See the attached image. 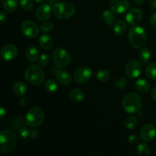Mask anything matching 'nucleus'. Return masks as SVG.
<instances>
[{"instance_id":"f257e3e1","label":"nucleus","mask_w":156,"mask_h":156,"mask_svg":"<svg viewBox=\"0 0 156 156\" xmlns=\"http://www.w3.org/2000/svg\"><path fill=\"white\" fill-rule=\"evenodd\" d=\"M18 138L15 132L12 129H5L0 133V150L2 153H10L15 149Z\"/></svg>"},{"instance_id":"37998d69","label":"nucleus","mask_w":156,"mask_h":156,"mask_svg":"<svg viewBox=\"0 0 156 156\" xmlns=\"http://www.w3.org/2000/svg\"><path fill=\"white\" fill-rule=\"evenodd\" d=\"M152 94V99L156 101V86L154 87V88L152 89V94Z\"/></svg>"},{"instance_id":"ea45409f","label":"nucleus","mask_w":156,"mask_h":156,"mask_svg":"<svg viewBox=\"0 0 156 156\" xmlns=\"http://www.w3.org/2000/svg\"><path fill=\"white\" fill-rule=\"evenodd\" d=\"M38 136H39V134H38L37 131L35 130V129H32V130H30V138L37 139Z\"/></svg>"},{"instance_id":"412c9836","label":"nucleus","mask_w":156,"mask_h":156,"mask_svg":"<svg viewBox=\"0 0 156 156\" xmlns=\"http://www.w3.org/2000/svg\"><path fill=\"white\" fill-rule=\"evenodd\" d=\"M69 98L75 102H81L85 99V94L79 88H73L69 91Z\"/></svg>"},{"instance_id":"f8f14e48","label":"nucleus","mask_w":156,"mask_h":156,"mask_svg":"<svg viewBox=\"0 0 156 156\" xmlns=\"http://www.w3.org/2000/svg\"><path fill=\"white\" fill-rule=\"evenodd\" d=\"M18 53L17 47L14 44H6L1 50V57L5 61H11L15 59Z\"/></svg>"},{"instance_id":"423d86ee","label":"nucleus","mask_w":156,"mask_h":156,"mask_svg":"<svg viewBox=\"0 0 156 156\" xmlns=\"http://www.w3.org/2000/svg\"><path fill=\"white\" fill-rule=\"evenodd\" d=\"M44 120V113L39 107H33L26 114L24 122L26 125L32 128H37L41 126Z\"/></svg>"},{"instance_id":"c85d7f7f","label":"nucleus","mask_w":156,"mask_h":156,"mask_svg":"<svg viewBox=\"0 0 156 156\" xmlns=\"http://www.w3.org/2000/svg\"><path fill=\"white\" fill-rule=\"evenodd\" d=\"M138 119L135 116H129L124 120V126L127 129H132L137 126Z\"/></svg>"},{"instance_id":"7ed1b4c3","label":"nucleus","mask_w":156,"mask_h":156,"mask_svg":"<svg viewBox=\"0 0 156 156\" xmlns=\"http://www.w3.org/2000/svg\"><path fill=\"white\" fill-rule=\"evenodd\" d=\"M129 42L130 45L135 49H140L145 45L147 39V34L145 29L140 26H134L129 29Z\"/></svg>"},{"instance_id":"f03ea898","label":"nucleus","mask_w":156,"mask_h":156,"mask_svg":"<svg viewBox=\"0 0 156 156\" xmlns=\"http://www.w3.org/2000/svg\"><path fill=\"white\" fill-rule=\"evenodd\" d=\"M143 101L142 98L138 94L130 92L126 94L122 101V108L126 113L135 114L142 108Z\"/></svg>"},{"instance_id":"6e6552de","label":"nucleus","mask_w":156,"mask_h":156,"mask_svg":"<svg viewBox=\"0 0 156 156\" xmlns=\"http://www.w3.org/2000/svg\"><path fill=\"white\" fill-rule=\"evenodd\" d=\"M73 77L76 83L83 84L92 77V69L88 66H81L75 70Z\"/></svg>"},{"instance_id":"e433bc0d","label":"nucleus","mask_w":156,"mask_h":156,"mask_svg":"<svg viewBox=\"0 0 156 156\" xmlns=\"http://www.w3.org/2000/svg\"><path fill=\"white\" fill-rule=\"evenodd\" d=\"M21 126H22V119H21V117H19L18 119L14 120L13 123H12V126L15 127L17 129H18Z\"/></svg>"},{"instance_id":"a19ab883","label":"nucleus","mask_w":156,"mask_h":156,"mask_svg":"<svg viewBox=\"0 0 156 156\" xmlns=\"http://www.w3.org/2000/svg\"><path fill=\"white\" fill-rule=\"evenodd\" d=\"M5 115H6V111L5 110V108H3V107H1V108H0V117H1V119L4 118Z\"/></svg>"},{"instance_id":"c756f323","label":"nucleus","mask_w":156,"mask_h":156,"mask_svg":"<svg viewBox=\"0 0 156 156\" xmlns=\"http://www.w3.org/2000/svg\"><path fill=\"white\" fill-rule=\"evenodd\" d=\"M18 133L20 138L23 140H27L30 139V130L24 126H21L18 129Z\"/></svg>"},{"instance_id":"c03bdc74","label":"nucleus","mask_w":156,"mask_h":156,"mask_svg":"<svg viewBox=\"0 0 156 156\" xmlns=\"http://www.w3.org/2000/svg\"><path fill=\"white\" fill-rule=\"evenodd\" d=\"M134 2H135V3L136 5H143L144 0H134Z\"/></svg>"},{"instance_id":"473e14b6","label":"nucleus","mask_w":156,"mask_h":156,"mask_svg":"<svg viewBox=\"0 0 156 156\" xmlns=\"http://www.w3.org/2000/svg\"><path fill=\"white\" fill-rule=\"evenodd\" d=\"M53 27H54V24H53L50 21H45L44 23L41 24L40 26V28L42 31H44V33H48V32L52 31L53 30Z\"/></svg>"},{"instance_id":"ddd939ff","label":"nucleus","mask_w":156,"mask_h":156,"mask_svg":"<svg viewBox=\"0 0 156 156\" xmlns=\"http://www.w3.org/2000/svg\"><path fill=\"white\" fill-rule=\"evenodd\" d=\"M53 76L56 77V80L58 81L61 85L63 86H69L72 83V77L69 73L66 70L62 69H53Z\"/></svg>"},{"instance_id":"6ab92c4d","label":"nucleus","mask_w":156,"mask_h":156,"mask_svg":"<svg viewBox=\"0 0 156 156\" xmlns=\"http://www.w3.org/2000/svg\"><path fill=\"white\" fill-rule=\"evenodd\" d=\"M12 91L16 96L22 97L27 93V86L23 82L18 81L15 82L12 85Z\"/></svg>"},{"instance_id":"4468645a","label":"nucleus","mask_w":156,"mask_h":156,"mask_svg":"<svg viewBox=\"0 0 156 156\" xmlns=\"http://www.w3.org/2000/svg\"><path fill=\"white\" fill-rule=\"evenodd\" d=\"M143 18V12L140 9L134 8L129 10L126 15V21L129 25L135 26L141 21Z\"/></svg>"},{"instance_id":"72a5a7b5","label":"nucleus","mask_w":156,"mask_h":156,"mask_svg":"<svg viewBox=\"0 0 156 156\" xmlns=\"http://www.w3.org/2000/svg\"><path fill=\"white\" fill-rule=\"evenodd\" d=\"M50 62V56L46 53H43L40 56L38 59V65L41 67H45Z\"/></svg>"},{"instance_id":"a18cd8bd","label":"nucleus","mask_w":156,"mask_h":156,"mask_svg":"<svg viewBox=\"0 0 156 156\" xmlns=\"http://www.w3.org/2000/svg\"><path fill=\"white\" fill-rule=\"evenodd\" d=\"M47 1H48L50 4H53V3H56V2L57 1V0H47Z\"/></svg>"},{"instance_id":"393cba45","label":"nucleus","mask_w":156,"mask_h":156,"mask_svg":"<svg viewBox=\"0 0 156 156\" xmlns=\"http://www.w3.org/2000/svg\"><path fill=\"white\" fill-rule=\"evenodd\" d=\"M114 13V12L111 10H105L102 13V18L108 25L111 26L115 22L116 17Z\"/></svg>"},{"instance_id":"9b49d317","label":"nucleus","mask_w":156,"mask_h":156,"mask_svg":"<svg viewBox=\"0 0 156 156\" xmlns=\"http://www.w3.org/2000/svg\"><path fill=\"white\" fill-rule=\"evenodd\" d=\"M140 140L144 142H152L156 137V128L152 123L145 124L140 133Z\"/></svg>"},{"instance_id":"4c0bfd02","label":"nucleus","mask_w":156,"mask_h":156,"mask_svg":"<svg viewBox=\"0 0 156 156\" xmlns=\"http://www.w3.org/2000/svg\"><path fill=\"white\" fill-rule=\"evenodd\" d=\"M7 14H6V12H4V11H2V12H0V21H1V24H4V23L7 21Z\"/></svg>"},{"instance_id":"bb28decb","label":"nucleus","mask_w":156,"mask_h":156,"mask_svg":"<svg viewBox=\"0 0 156 156\" xmlns=\"http://www.w3.org/2000/svg\"><path fill=\"white\" fill-rule=\"evenodd\" d=\"M146 75L149 79L156 81V62H152L146 66Z\"/></svg>"},{"instance_id":"1a4fd4ad","label":"nucleus","mask_w":156,"mask_h":156,"mask_svg":"<svg viewBox=\"0 0 156 156\" xmlns=\"http://www.w3.org/2000/svg\"><path fill=\"white\" fill-rule=\"evenodd\" d=\"M21 30L23 34L28 38H34L39 34L40 28L33 21L26 20L21 23Z\"/></svg>"},{"instance_id":"39448f33","label":"nucleus","mask_w":156,"mask_h":156,"mask_svg":"<svg viewBox=\"0 0 156 156\" xmlns=\"http://www.w3.org/2000/svg\"><path fill=\"white\" fill-rule=\"evenodd\" d=\"M53 12L56 18L61 20H66L74 16L76 8L73 4L67 2H57L53 5Z\"/></svg>"},{"instance_id":"20e7f679","label":"nucleus","mask_w":156,"mask_h":156,"mask_svg":"<svg viewBox=\"0 0 156 156\" xmlns=\"http://www.w3.org/2000/svg\"><path fill=\"white\" fill-rule=\"evenodd\" d=\"M24 77L30 85L38 86L44 83L45 80V73L40 66L31 65L26 69Z\"/></svg>"},{"instance_id":"5701e85b","label":"nucleus","mask_w":156,"mask_h":156,"mask_svg":"<svg viewBox=\"0 0 156 156\" xmlns=\"http://www.w3.org/2000/svg\"><path fill=\"white\" fill-rule=\"evenodd\" d=\"M152 58V53L148 48H142L139 52V59L143 63H148Z\"/></svg>"},{"instance_id":"0eeeda50","label":"nucleus","mask_w":156,"mask_h":156,"mask_svg":"<svg viewBox=\"0 0 156 156\" xmlns=\"http://www.w3.org/2000/svg\"><path fill=\"white\" fill-rule=\"evenodd\" d=\"M52 57L57 68L65 69L70 63L71 56L69 52L62 47H56L52 53Z\"/></svg>"},{"instance_id":"de8ad7c7","label":"nucleus","mask_w":156,"mask_h":156,"mask_svg":"<svg viewBox=\"0 0 156 156\" xmlns=\"http://www.w3.org/2000/svg\"><path fill=\"white\" fill-rule=\"evenodd\" d=\"M155 51H156V49H155Z\"/></svg>"},{"instance_id":"2f4dec72","label":"nucleus","mask_w":156,"mask_h":156,"mask_svg":"<svg viewBox=\"0 0 156 156\" xmlns=\"http://www.w3.org/2000/svg\"><path fill=\"white\" fill-rule=\"evenodd\" d=\"M20 5L23 10L28 12L33 9L34 6V0H20Z\"/></svg>"},{"instance_id":"f3484780","label":"nucleus","mask_w":156,"mask_h":156,"mask_svg":"<svg viewBox=\"0 0 156 156\" xmlns=\"http://www.w3.org/2000/svg\"><path fill=\"white\" fill-rule=\"evenodd\" d=\"M39 44L44 50H50L53 47V41L47 34H43L39 37Z\"/></svg>"},{"instance_id":"9d476101","label":"nucleus","mask_w":156,"mask_h":156,"mask_svg":"<svg viewBox=\"0 0 156 156\" xmlns=\"http://www.w3.org/2000/svg\"><path fill=\"white\" fill-rule=\"evenodd\" d=\"M143 71V66L139 61L132 59L127 62L125 68L126 75L131 79H136L141 75Z\"/></svg>"},{"instance_id":"cd10ccee","label":"nucleus","mask_w":156,"mask_h":156,"mask_svg":"<svg viewBox=\"0 0 156 156\" xmlns=\"http://www.w3.org/2000/svg\"><path fill=\"white\" fill-rule=\"evenodd\" d=\"M137 153L140 156H149L151 154V149L146 143H140L137 146Z\"/></svg>"},{"instance_id":"aec40b11","label":"nucleus","mask_w":156,"mask_h":156,"mask_svg":"<svg viewBox=\"0 0 156 156\" xmlns=\"http://www.w3.org/2000/svg\"><path fill=\"white\" fill-rule=\"evenodd\" d=\"M135 88L136 89V91H138L140 93H146L149 91L150 89V84L148 81H146L144 79H140L136 82L135 85Z\"/></svg>"},{"instance_id":"c9c22d12","label":"nucleus","mask_w":156,"mask_h":156,"mask_svg":"<svg viewBox=\"0 0 156 156\" xmlns=\"http://www.w3.org/2000/svg\"><path fill=\"white\" fill-rule=\"evenodd\" d=\"M140 137H139L137 135H136V134H132V135L129 136V138H128V142H129L130 144L135 145V144H137V143H139V141H140Z\"/></svg>"},{"instance_id":"7c9ffc66","label":"nucleus","mask_w":156,"mask_h":156,"mask_svg":"<svg viewBox=\"0 0 156 156\" xmlns=\"http://www.w3.org/2000/svg\"><path fill=\"white\" fill-rule=\"evenodd\" d=\"M96 78L101 82H106L110 79V73L107 69H100L96 74Z\"/></svg>"},{"instance_id":"4be33fe9","label":"nucleus","mask_w":156,"mask_h":156,"mask_svg":"<svg viewBox=\"0 0 156 156\" xmlns=\"http://www.w3.org/2000/svg\"><path fill=\"white\" fill-rule=\"evenodd\" d=\"M18 5V0H2V6L8 12H13Z\"/></svg>"},{"instance_id":"a878e982","label":"nucleus","mask_w":156,"mask_h":156,"mask_svg":"<svg viewBox=\"0 0 156 156\" xmlns=\"http://www.w3.org/2000/svg\"><path fill=\"white\" fill-rule=\"evenodd\" d=\"M44 87H45V89L50 93L56 92L59 89L58 83L54 79H48L44 84Z\"/></svg>"},{"instance_id":"49530a36","label":"nucleus","mask_w":156,"mask_h":156,"mask_svg":"<svg viewBox=\"0 0 156 156\" xmlns=\"http://www.w3.org/2000/svg\"><path fill=\"white\" fill-rule=\"evenodd\" d=\"M35 2H37V3H40V4H41V3H43L44 2V0H34Z\"/></svg>"},{"instance_id":"b1692460","label":"nucleus","mask_w":156,"mask_h":156,"mask_svg":"<svg viewBox=\"0 0 156 156\" xmlns=\"http://www.w3.org/2000/svg\"><path fill=\"white\" fill-rule=\"evenodd\" d=\"M113 30H114V34L116 35H118V36L123 35L126 30V24L123 21H121V20L117 21L116 23H114Z\"/></svg>"},{"instance_id":"58836bf2","label":"nucleus","mask_w":156,"mask_h":156,"mask_svg":"<svg viewBox=\"0 0 156 156\" xmlns=\"http://www.w3.org/2000/svg\"><path fill=\"white\" fill-rule=\"evenodd\" d=\"M150 22L152 24V26L156 27V12H154L150 17Z\"/></svg>"},{"instance_id":"dca6fc26","label":"nucleus","mask_w":156,"mask_h":156,"mask_svg":"<svg viewBox=\"0 0 156 156\" xmlns=\"http://www.w3.org/2000/svg\"><path fill=\"white\" fill-rule=\"evenodd\" d=\"M51 6L48 4H43L37 8L35 12L36 18L40 21H47L51 16Z\"/></svg>"},{"instance_id":"2eb2a0df","label":"nucleus","mask_w":156,"mask_h":156,"mask_svg":"<svg viewBox=\"0 0 156 156\" xmlns=\"http://www.w3.org/2000/svg\"><path fill=\"white\" fill-rule=\"evenodd\" d=\"M111 10L115 14H122L127 12L129 3L127 0H112L110 5Z\"/></svg>"},{"instance_id":"f704fd0d","label":"nucleus","mask_w":156,"mask_h":156,"mask_svg":"<svg viewBox=\"0 0 156 156\" xmlns=\"http://www.w3.org/2000/svg\"><path fill=\"white\" fill-rule=\"evenodd\" d=\"M127 79L126 78L123 77H120L118 79H116V81L114 82V85L117 87V88H123L127 85Z\"/></svg>"},{"instance_id":"79ce46f5","label":"nucleus","mask_w":156,"mask_h":156,"mask_svg":"<svg viewBox=\"0 0 156 156\" xmlns=\"http://www.w3.org/2000/svg\"><path fill=\"white\" fill-rule=\"evenodd\" d=\"M149 5L152 9H156V0H149Z\"/></svg>"},{"instance_id":"a211bd4d","label":"nucleus","mask_w":156,"mask_h":156,"mask_svg":"<svg viewBox=\"0 0 156 156\" xmlns=\"http://www.w3.org/2000/svg\"><path fill=\"white\" fill-rule=\"evenodd\" d=\"M26 57L30 62H35L39 59V52L34 46H28L26 48Z\"/></svg>"}]
</instances>
